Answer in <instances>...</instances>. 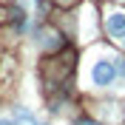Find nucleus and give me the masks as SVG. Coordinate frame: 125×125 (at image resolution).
I'll return each instance as SVG.
<instances>
[{
	"mask_svg": "<svg viewBox=\"0 0 125 125\" xmlns=\"http://www.w3.org/2000/svg\"><path fill=\"white\" fill-rule=\"evenodd\" d=\"M117 77H119V62L117 60H97L91 65V83L100 85V88L111 85Z\"/></svg>",
	"mask_w": 125,
	"mask_h": 125,
	"instance_id": "1",
	"label": "nucleus"
},
{
	"mask_svg": "<svg viewBox=\"0 0 125 125\" xmlns=\"http://www.w3.org/2000/svg\"><path fill=\"white\" fill-rule=\"evenodd\" d=\"M105 26H108L111 37H125V11H111Z\"/></svg>",
	"mask_w": 125,
	"mask_h": 125,
	"instance_id": "2",
	"label": "nucleus"
},
{
	"mask_svg": "<svg viewBox=\"0 0 125 125\" xmlns=\"http://www.w3.org/2000/svg\"><path fill=\"white\" fill-rule=\"evenodd\" d=\"M14 119H17V122H23V125H37V119L31 117L29 111H14Z\"/></svg>",
	"mask_w": 125,
	"mask_h": 125,
	"instance_id": "3",
	"label": "nucleus"
},
{
	"mask_svg": "<svg viewBox=\"0 0 125 125\" xmlns=\"http://www.w3.org/2000/svg\"><path fill=\"white\" fill-rule=\"evenodd\" d=\"M0 125H17L14 117H0Z\"/></svg>",
	"mask_w": 125,
	"mask_h": 125,
	"instance_id": "4",
	"label": "nucleus"
},
{
	"mask_svg": "<svg viewBox=\"0 0 125 125\" xmlns=\"http://www.w3.org/2000/svg\"><path fill=\"white\" fill-rule=\"evenodd\" d=\"M77 125H100V122H94V119H80Z\"/></svg>",
	"mask_w": 125,
	"mask_h": 125,
	"instance_id": "5",
	"label": "nucleus"
},
{
	"mask_svg": "<svg viewBox=\"0 0 125 125\" xmlns=\"http://www.w3.org/2000/svg\"><path fill=\"white\" fill-rule=\"evenodd\" d=\"M37 3H40V6H43V0H37Z\"/></svg>",
	"mask_w": 125,
	"mask_h": 125,
	"instance_id": "6",
	"label": "nucleus"
}]
</instances>
